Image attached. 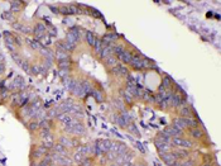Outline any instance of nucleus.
I'll use <instances>...</instances> for the list:
<instances>
[{"instance_id":"obj_1","label":"nucleus","mask_w":221,"mask_h":166,"mask_svg":"<svg viewBox=\"0 0 221 166\" xmlns=\"http://www.w3.org/2000/svg\"><path fill=\"white\" fill-rule=\"evenodd\" d=\"M78 38H80V29H78L77 27H72V28H71V31L67 33V37H66L65 41L72 48H75L76 47V43L78 42Z\"/></svg>"},{"instance_id":"obj_2","label":"nucleus","mask_w":221,"mask_h":166,"mask_svg":"<svg viewBox=\"0 0 221 166\" xmlns=\"http://www.w3.org/2000/svg\"><path fill=\"white\" fill-rule=\"evenodd\" d=\"M130 65L135 70H143V69H145V66H144V57H141L139 55L133 56L132 61H130Z\"/></svg>"},{"instance_id":"obj_3","label":"nucleus","mask_w":221,"mask_h":166,"mask_svg":"<svg viewBox=\"0 0 221 166\" xmlns=\"http://www.w3.org/2000/svg\"><path fill=\"white\" fill-rule=\"evenodd\" d=\"M171 142H173L174 145L180 146V147H183V148H191L192 146H193V143H192L191 141L184 140V138H181V137H174V138L171 141Z\"/></svg>"},{"instance_id":"obj_4","label":"nucleus","mask_w":221,"mask_h":166,"mask_svg":"<svg viewBox=\"0 0 221 166\" xmlns=\"http://www.w3.org/2000/svg\"><path fill=\"white\" fill-rule=\"evenodd\" d=\"M184 103V99H182L181 95H178L176 93H172V95L169 98V104L172 107H181Z\"/></svg>"},{"instance_id":"obj_5","label":"nucleus","mask_w":221,"mask_h":166,"mask_svg":"<svg viewBox=\"0 0 221 166\" xmlns=\"http://www.w3.org/2000/svg\"><path fill=\"white\" fill-rule=\"evenodd\" d=\"M33 33L35 34V37H37L38 39H39V38H42V37L44 36V33H46V25H44L43 23H38V24H35L34 29H33Z\"/></svg>"},{"instance_id":"obj_6","label":"nucleus","mask_w":221,"mask_h":166,"mask_svg":"<svg viewBox=\"0 0 221 166\" xmlns=\"http://www.w3.org/2000/svg\"><path fill=\"white\" fill-rule=\"evenodd\" d=\"M4 34H5V43H6V46H8V48L10 49L11 52H14V51H15V47H14V45H17V43H15V38L11 37V36L9 34V32H4Z\"/></svg>"},{"instance_id":"obj_7","label":"nucleus","mask_w":221,"mask_h":166,"mask_svg":"<svg viewBox=\"0 0 221 166\" xmlns=\"http://www.w3.org/2000/svg\"><path fill=\"white\" fill-rule=\"evenodd\" d=\"M161 157L168 166H172L176 162V158H174L173 154H171V152H161Z\"/></svg>"},{"instance_id":"obj_8","label":"nucleus","mask_w":221,"mask_h":166,"mask_svg":"<svg viewBox=\"0 0 221 166\" xmlns=\"http://www.w3.org/2000/svg\"><path fill=\"white\" fill-rule=\"evenodd\" d=\"M97 146L100 147V150H101L102 152H109L112 147V143L109 140H102V141L97 142Z\"/></svg>"},{"instance_id":"obj_9","label":"nucleus","mask_w":221,"mask_h":166,"mask_svg":"<svg viewBox=\"0 0 221 166\" xmlns=\"http://www.w3.org/2000/svg\"><path fill=\"white\" fill-rule=\"evenodd\" d=\"M171 138H174V137H180L181 134H182V131L181 129H178V128H176V127H173V126H171V127H167L166 128V131H164Z\"/></svg>"},{"instance_id":"obj_10","label":"nucleus","mask_w":221,"mask_h":166,"mask_svg":"<svg viewBox=\"0 0 221 166\" xmlns=\"http://www.w3.org/2000/svg\"><path fill=\"white\" fill-rule=\"evenodd\" d=\"M47 147H44V146H38V147H35L34 148V151H33V157L34 158H41L42 156H44L46 154H47Z\"/></svg>"},{"instance_id":"obj_11","label":"nucleus","mask_w":221,"mask_h":166,"mask_svg":"<svg viewBox=\"0 0 221 166\" xmlns=\"http://www.w3.org/2000/svg\"><path fill=\"white\" fill-rule=\"evenodd\" d=\"M154 145L157 146V148L159 150V152H169V145L168 143H164V142L159 141L158 138H155Z\"/></svg>"},{"instance_id":"obj_12","label":"nucleus","mask_w":221,"mask_h":166,"mask_svg":"<svg viewBox=\"0 0 221 166\" xmlns=\"http://www.w3.org/2000/svg\"><path fill=\"white\" fill-rule=\"evenodd\" d=\"M173 127H176V128H178V129H181V131H183V128L187 127V126H186V118L180 117V118L173 119Z\"/></svg>"},{"instance_id":"obj_13","label":"nucleus","mask_w":221,"mask_h":166,"mask_svg":"<svg viewBox=\"0 0 221 166\" xmlns=\"http://www.w3.org/2000/svg\"><path fill=\"white\" fill-rule=\"evenodd\" d=\"M57 48H58V51H63V52H68V51H72V49H73L66 41L57 42Z\"/></svg>"},{"instance_id":"obj_14","label":"nucleus","mask_w":221,"mask_h":166,"mask_svg":"<svg viewBox=\"0 0 221 166\" xmlns=\"http://www.w3.org/2000/svg\"><path fill=\"white\" fill-rule=\"evenodd\" d=\"M57 117H58V119L62 122L63 124H66V126H67V124H70V123H72L73 119H75L73 117H71L70 114H58Z\"/></svg>"},{"instance_id":"obj_15","label":"nucleus","mask_w":221,"mask_h":166,"mask_svg":"<svg viewBox=\"0 0 221 166\" xmlns=\"http://www.w3.org/2000/svg\"><path fill=\"white\" fill-rule=\"evenodd\" d=\"M180 114H181L182 118H192V110H191V108L190 107H186V105L181 108Z\"/></svg>"},{"instance_id":"obj_16","label":"nucleus","mask_w":221,"mask_h":166,"mask_svg":"<svg viewBox=\"0 0 221 166\" xmlns=\"http://www.w3.org/2000/svg\"><path fill=\"white\" fill-rule=\"evenodd\" d=\"M111 53H114L112 52V47L111 46H108V47H102V51H101V53H100V57L101 59H108V57H110V56H112Z\"/></svg>"},{"instance_id":"obj_17","label":"nucleus","mask_w":221,"mask_h":166,"mask_svg":"<svg viewBox=\"0 0 221 166\" xmlns=\"http://www.w3.org/2000/svg\"><path fill=\"white\" fill-rule=\"evenodd\" d=\"M119 57V60L122 61L123 63H130V61H132V57H133V55L130 53V52H128V51H125L124 53H122L120 56H118Z\"/></svg>"},{"instance_id":"obj_18","label":"nucleus","mask_w":221,"mask_h":166,"mask_svg":"<svg viewBox=\"0 0 221 166\" xmlns=\"http://www.w3.org/2000/svg\"><path fill=\"white\" fill-rule=\"evenodd\" d=\"M13 85L15 86V88L20 89V90L25 88V84H24V80H23V77H20V76H17V77H15V80H14Z\"/></svg>"},{"instance_id":"obj_19","label":"nucleus","mask_w":221,"mask_h":166,"mask_svg":"<svg viewBox=\"0 0 221 166\" xmlns=\"http://www.w3.org/2000/svg\"><path fill=\"white\" fill-rule=\"evenodd\" d=\"M39 128L42 131H51V122L48 119H42L39 122Z\"/></svg>"},{"instance_id":"obj_20","label":"nucleus","mask_w":221,"mask_h":166,"mask_svg":"<svg viewBox=\"0 0 221 166\" xmlns=\"http://www.w3.org/2000/svg\"><path fill=\"white\" fill-rule=\"evenodd\" d=\"M60 143L62 146H65V147H72L73 146V141L71 138H68V137H61Z\"/></svg>"},{"instance_id":"obj_21","label":"nucleus","mask_w":221,"mask_h":166,"mask_svg":"<svg viewBox=\"0 0 221 166\" xmlns=\"http://www.w3.org/2000/svg\"><path fill=\"white\" fill-rule=\"evenodd\" d=\"M161 86L163 89H166V90L169 89L171 86H172V79H171L169 76H164V77H163V80H162V85Z\"/></svg>"},{"instance_id":"obj_22","label":"nucleus","mask_w":221,"mask_h":166,"mask_svg":"<svg viewBox=\"0 0 221 166\" xmlns=\"http://www.w3.org/2000/svg\"><path fill=\"white\" fill-rule=\"evenodd\" d=\"M86 39H87V43H89V45L94 47V46H95V42H96L97 38L95 37V34L92 33V32H87V33H86Z\"/></svg>"},{"instance_id":"obj_23","label":"nucleus","mask_w":221,"mask_h":166,"mask_svg":"<svg viewBox=\"0 0 221 166\" xmlns=\"http://www.w3.org/2000/svg\"><path fill=\"white\" fill-rule=\"evenodd\" d=\"M56 57L58 61H65V60H70V56L67 55V52H63V51H58L57 49L56 52Z\"/></svg>"},{"instance_id":"obj_24","label":"nucleus","mask_w":221,"mask_h":166,"mask_svg":"<svg viewBox=\"0 0 221 166\" xmlns=\"http://www.w3.org/2000/svg\"><path fill=\"white\" fill-rule=\"evenodd\" d=\"M159 141H162V142H164V143H169L171 141H172V138L166 133V132H161V133H158V137H157Z\"/></svg>"},{"instance_id":"obj_25","label":"nucleus","mask_w":221,"mask_h":166,"mask_svg":"<svg viewBox=\"0 0 221 166\" xmlns=\"http://www.w3.org/2000/svg\"><path fill=\"white\" fill-rule=\"evenodd\" d=\"M81 88H82V90H83V93H85V94H87V93H92V90H94V89L91 88V84H90L89 81H82Z\"/></svg>"},{"instance_id":"obj_26","label":"nucleus","mask_w":221,"mask_h":166,"mask_svg":"<svg viewBox=\"0 0 221 166\" xmlns=\"http://www.w3.org/2000/svg\"><path fill=\"white\" fill-rule=\"evenodd\" d=\"M115 120H116V123H118L120 127H126L128 124H129V123H128V120L123 117V115H118V117L115 118Z\"/></svg>"},{"instance_id":"obj_27","label":"nucleus","mask_w":221,"mask_h":166,"mask_svg":"<svg viewBox=\"0 0 221 166\" xmlns=\"http://www.w3.org/2000/svg\"><path fill=\"white\" fill-rule=\"evenodd\" d=\"M190 133L195 137V138H201V137L203 136V133H202V131L201 129H198V128H191V131H190Z\"/></svg>"},{"instance_id":"obj_28","label":"nucleus","mask_w":221,"mask_h":166,"mask_svg":"<svg viewBox=\"0 0 221 166\" xmlns=\"http://www.w3.org/2000/svg\"><path fill=\"white\" fill-rule=\"evenodd\" d=\"M105 62H106V65H109V66H116L118 65V59L116 57H114V56H110V57H108V59H105Z\"/></svg>"},{"instance_id":"obj_29","label":"nucleus","mask_w":221,"mask_h":166,"mask_svg":"<svg viewBox=\"0 0 221 166\" xmlns=\"http://www.w3.org/2000/svg\"><path fill=\"white\" fill-rule=\"evenodd\" d=\"M70 67H71V62H70V60L60 61V69H61V70H65V71H70Z\"/></svg>"},{"instance_id":"obj_30","label":"nucleus","mask_w":221,"mask_h":166,"mask_svg":"<svg viewBox=\"0 0 221 166\" xmlns=\"http://www.w3.org/2000/svg\"><path fill=\"white\" fill-rule=\"evenodd\" d=\"M39 43H41V45H43V46H46V47L49 46V45H51V36H46L44 34L42 38H39Z\"/></svg>"},{"instance_id":"obj_31","label":"nucleus","mask_w":221,"mask_h":166,"mask_svg":"<svg viewBox=\"0 0 221 166\" xmlns=\"http://www.w3.org/2000/svg\"><path fill=\"white\" fill-rule=\"evenodd\" d=\"M53 148H54V151H56V152L62 154V155H67V151H66L65 146H62L61 143H60V145H56V146H53Z\"/></svg>"},{"instance_id":"obj_32","label":"nucleus","mask_w":221,"mask_h":166,"mask_svg":"<svg viewBox=\"0 0 221 166\" xmlns=\"http://www.w3.org/2000/svg\"><path fill=\"white\" fill-rule=\"evenodd\" d=\"M173 156H174V158H182V157L187 156V152L186 151H183V150H177L173 152Z\"/></svg>"},{"instance_id":"obj_33","label":"nucleus","mask_w":221,"mask_h":166,"mask_svg":"<svg viewBox=\"0 0 221 166\" xmlns=\"http://www.w3.org/2000/svg\"><path fill=\"white\" fill-rule=\"evenodd\" d=\"M51 164H52V157L51 156H47V157H44L43 160L39 162L38 166H51Z\"/></svg>"},{"instance_id":"obj_34","label":"nucleus","mask_w":221,"mask_h":166,"mask_svg":"<svg viewBox=\"0 0 221 166\" xmlns=\"http://www.w3.org/2000/svg\"><path fill=\"white\" fill-rule=\"evenodd\" d=\"M94 48H95V51H96V53H101V51H102V42L100 41V39H96V42H95V46H94Z\"/></svg>"},{"instance_id":"obj_35","label":"nucleus","mask_w":221,"mask_h":166,"mask_svg":"<svg viewBox=\"0 0 221 166\" xmlns=\"http://www.w3.org/2000/svg\"><path fill=\"white\" fill-rule=\"evenodd\" d=\"M91 94H94V98L96 99V102H102L104 100V97H102V94L100 93V91H97V90H92V93Z\"/></svg>"},{"instance_id":"obj_36","label":"nucleus","mask_w":221,"mask_h":166,"mask_svg":"<svg viewBox=\"0 0 221 166\" xmlns=\"http://www.w3.org/2000/svg\"><path fill=\"white\" fill-rule=\"evenodd\" d=\"M112 52L116 53L118 56H120L122 53L125 52V49H124V47H122V46H114V47H112Z\"/></svg>"},{"instance_id":"obj_37","label":"nucleus","mask_w":221,"mask_h":166,"mask_svg":"<svg viewBox=\"0 0 221 166\" xmlns=\"http://www.w3.org/2000/svg\"><path fill=\"white\" fill-rule=\"evenodd\" d=\"M58 12H60L61 14H65V15H71V13H70V6H66V5L60 6Z\"/></svg>"},{"instance_id":"obj_38","label":"nucleus","mask_w":221,"mask_h":166,"mask_svg":"<svg viewBox=\"0 0 221 166\" xmlns=\"http://www.w3.org/2000/svg\"><path fill=\"white\" fill-rule=\"evenodd\" d=\"M28 42H29V46H31L33 49H41V48H42L41 43H39L38 41H28Z\"/></svg>"},{"instance_id":"obj_39","label":"nucleus","mask_w":221,"mask_h":166,"mask_svg":"<svg viewBox=\"0 0 221 166\" xmlns=\"http://www.w3.org/2000/svg\"><path fill=\"white\" fill-rule=\"evenodd\" d=\"M120 94H122V97L124 98V100L126 103H132V95L129 93H125V91H120Z\"/></svg>"},{"instance_id":"obj_40","label":"nucleus","mask_w":221,"mask_h":166,"mask_svg":"<svg viewBox=\"0 0 221 166\" xmlns=\"http://www.w3.org/2000/svg\"><path fill=\"white\" fill-rule=\"evenodd\" d=\"M85 158H86V157H85V155H82V154H80V152L76 154V156H75V160H76L77 162H81V164L85 161Z\"/></svg>"},{"instance_id":"obj_41","label":"nucleus","mask_w":221,"mask_h":166,"mask_svg":"<svg viewBox=\"0 0 221 166\" xmlns=\"http://www.w3.org/2000/svg\"><path fill=\"white\" fill-rule=\"evenodd\" d=\"M78 152L82 154V155H87V154L90 152V147H87V146H82V147H80V150H78Z\"/></svg>"},{"instance_id":"obj_42","label":"nucleus","mask_w":221,"mask_h":166,"mask_svg":"<svg viewBox=\"0 0 221 166\" xmlns=\"http://www.w3.org/2000/svg\"><path fill=\"white\" fill-rule=\"evenodd\" d=\"M11 10H19L20 9V3L19 2H11Z\"/></svg>"},{"instance_id":"obj_43","label":"nucleus","mask_w":221,"mask_h":166,"mask_svg":"<svg viewBox=\"0 0 221 166\" xmlns=\"http://www.w3.org/2000/svg\"><path fill=\"white\" fill-rule=\"evenodd\" d=\"M29 128L32 129V131H35L37 128H39V124L35 123V122H32V123H29Z\"/></svg>"},{"instance_id":"obj_44","label":"nucleus","mask_w":221,"mask_h":166,"mask_svg":"<svg viewBox=\"0 0 221 166\" xmlns=\"http://www.w3.org/2000/svg\"><path fill=\"white\" fill-rule=\"evenodd\" d=\"M129 129H130V131H133V132H134L135 134H139V132H138V129H137V128H135V127H134V124H132V127H130Z\"/></svg>"},{"instance_id":"obj_45","label":"nucleus","mask_w":221,"mask_h":166,"mask_svg":"<svg viewBox=\"0 0 221 166\" xmlns=\"http://www.w3.org/2000/svg\"><path fill=\"white\" fill-rule=\"evenodd\" d=\"M3 71H4V65H3V63H0V74H2Z\"/></svg>"},{"instance_id":"obj_46","label":"nucleus","mask_w":221,"mask_h":166,"mask_svg":"<svg viewBox=\"0 0 221 166\" xmlns=\"http://www.w3.org/2000/svg\"><path fill=\"white\" fill-rule=\"evenodd\" d=\"M201 166H211V165H209V164H203V165H201Z\"/></svg>"},{"instance_id":"obj_47","label":"nucleus","mask_w":221,"mask_h":166,"mask_svg":"<svg viewBox=\"0 0 221 166\" xmlns=\"http://www.w3.org/2000/svg\"><path fill=\"white\" fill-rule=\"evenodd\" d=\"M129 166H135V165H132V164H130V165H129Z\"/></svg>"},{"instance_id":"obj_48","label":"nucleus","mask_w":221,"mask_h":166,"mask_svg":"<svg viewBox=\"0 0 221 166\" xmlns=\"http://www.w3.org/2000/svg\"><path fill=\"white\" fill-rule=\"evenodd\" d=\"M0 85H2V80H0Z\"/></svg>"},{"instance_id":"obj_49","label":"nucleus","mask_w":221,"mask_h":166,"mask_svg":"<svg viewBox=\"0 0 221 166\" xmlns=\"http://www.w3.org/2000/svg\"><path fill=\"white\" fill-rule=\"evenodd\" d=\"M140 166H145V165H140Z\"/></svg>"}]
</instances>
